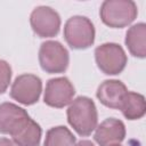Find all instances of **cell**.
Masks as SVG:
<instances>
[{
	"mask_svg": "<svg viewBox=\"0 0 146 146\" xmlns=\"http://www.w3.org/2000/svg\"><path fill=\"white\" fill-rule=\"evenodd\" d=\"M129 52L137 58L146 57V25L145 23H137L131 25L124 39Z\"/></svg>",
	"mask_w": 146,
	"mask_h": 146,
	"instance_id": "cell-12",
	"label": "cell"
},
{
	"mask_svg": "<svg viewBox=\"0 0 146 146\" xmlns=\"http://www.w3.org/2000/svg\"><path fill=\"white\" fill-rule=\"evenodd\" d=\"M39 63L46 73H64L70 64V54L60 42L48 40L39 48Z\"/></svg>",
	"mask_w": 146,
	"mask_h": 146,
	"instance_id": "cell-6",
	"label": "cell"
},
{
	"mask_svg": "<svg viewBox=\"0 0 146 146\" xmlns=\"http://www.w3.org/2000/svg\"><path fill=\"white\" fill-rule=\"evenodd\" d=\"M120 111H121L122 115L130 121L141 119L146 113L145 97L141 94L128 90V92L124 96V99L121 104Z\"/></svg>",
	"mask_w": 146,
	"mask_h": 146,
	"instance_id": "cell-13",
	"label": "cell"
},
{
	"mask_svg": "<svg viewBox=\"0 0 146 146\" xmlns=\"http://www.w3.org/2000/svg\"><path fill=\"white\" fill-rule=\"evenodd\" d=\"M127 92L125 84L120 80L113 79L103 81L97 88L96 96L104 106L112 110H120Z\"/></svg>",
	"mask_w": 146,
	"mask_h": 146,
	"instance_id": "cell-11",
	"label": "cell"
},
{
	"mask_svg": "<svg viewBox=\"0 0 146 146\" xmlns=\"http://www.w3.org/2000/svg\"><path fill=\"white\" fill-rule=\"evenodd\" d=\"M0 146H18V145L15 144L11 139H8V138H0Z\"/></svg>",
	"mask_w": 146,
	"mask_h": 146,
	"instance_id": "cell-16",
	"label": "cell"
},
{
	"mask_svg": "<svg viewBox=\"0 0 146 146\" xmlns=\"http://www.w3.org/2000/svg\"><path fill=\"white\" fill-rule=\"evenodd\" d=\"M0 133L9 135L18 146H40L41 127L21 106L14 103L0 104Z\"/></svg>",
	"mask_w": 146,
	"mask_h": 146,
	"instance_id": "cell-1",
	"label": "cell"
},
{
	"mask_svg": "<svg viewBox=\"0 0 146 146\" xmlns=\"http://www.w3.org/2000/svg\"><path fill=\"white\" fill-rule=\"evenodd\" d=\"M76 144L75 136L64 125L50 128L46 132L43 146H74Z\"/></svg>",
	"mask_w": 146,
	"mask_h": 146,
	"instance_id": "cell-14",
	"label": "cell"
},
{
	"mask_svg": "<svg viewBox=\"0 0 146 146\" xmlns=\"http://www.w3.org/2000/svg\"><path fill=\"white\" fill-rule=\"evenodd\" d=\"M30 24L39 38H52L59 33L62 21L59 14L51 7L39 6L32 10Z\"/></svg>",
	"mask_w": 146,
	"mask_h": 146,
	"instance_id": "cell-8",
	"label": "cell"
},
{
	"mask_svg": "<svg viewBox=\"0 0 146 146\" xmlns=\"http://www.w3.org/2000/svg\"><path fill=\"white\" fill-rule=\"evenodd\" d=\"M138 15V7L131 0H106L100 5L102 22L112 29L129 26Z\"/></svg>",
	"mask_w": 146,
	"mask_h": 146,
	"instance_id": "cell-3",
	"label": "cell"
},
{
	"mask_svg": "<svg viewBox=\"0 0 146 146\" xmlns=\"http://www.w3.org/2000/svg\"><path fill=\"white\" fill-rule=\"evenodd\" d=\"M97 67L106 75L120 74L127 66L128 57L124 49L115 42H106L95 49Z\"/></svg>",
	"mask_w": 146,
	"mask_h": 146,
	"instance_id": "cell-5",
	"label": "cell"
},
{
	"mask_svg": "<svg viewBox=\"0 0 146 146\" xmlns=\"http://www.w3.org/2000/svg\"><path fill=\"white\" fill-rule=\"evenodd\" d=\"M75 89L66 76L50 79L46 83L43 102L46 105L55 108H63L73 100Z\"/></svg>",
	"mask_w": 146,
	"mask_h": 146,
	"instance_id": "cell-9",
	"label": "cell"
},
{
	"mask_svg": "<svg viewBox=\"0 0 146 146\" xmlns=\"http://www.w3.org/2000/svg\"><path fill=\"white\" fill-rule=\"evenodd\" d=\"M95 26L86 16H72L64 25V39L72 49L83 50L91 47L95 42Z\"/></svg>",
	"mask_w": 146,
	"mask_h": 146,
	"instance_id": "cell-4",
	"label": "cell"
},
{
	"mask_svg": "<svg viewBox=\"0 0 146 146\" xmlns=\"http://www.w3.org/2000/svg\"><path fill=\"white\" fill-rule=\"evenodd\" d=\"M74 146H95V144L90 140H87V139H83V140H80V141H76V144Z\"/></svg>",
	"mask_w": 146,
	"mask_h": 146,
	"instance_id": "cell-17",
	"label": "cell"
},
{
	"mask_svg": "<svg viewBox=\"0 0 146 146\" xmlns=\"http://www.w3.org/2000/svg\"><path fill=\"white\" fill-rule=\"evenodd\" d=\"M11 81V67L8 62L0 59V95L5 94Z\"/></svg>",
	"mask_w": 146,
	"mask_h": 146,
	"instance_id": "cell-15",
	"label": "cell"
},
{
	"mask_svg": "<svg viewBox=\"0 0 146 146\" xmlns=\"http://www.w3.org/2000/svg\"><path fill=\"white\" fill-rule=\"evenodd\" d=\"M125 137L124 123L115 117L105 119L94 131V140L98 146H112L121 144Z\"/></svg>",
	"mask_w": 146,
	"mask_h": 146,
	"instance_id": "cell-10",
	"label": "cell"
},
{
	"mask_svg": "<svg viewBox=\"0 0 146 146\" xmlns=\"http://www.w3.org/2000/svg\"><path fill=\"white\" fill-rule=\"evenodd\" d=\"M112 146H121L120 144H115V145H112Z\"/></svg>",
	"mask_w": 146,
	"mask_h": 146,
	"instance_id": "cell-18",
	"label": "cell"
},
{
	"mask_svg": "<svg viewBox=\"0 0 146 146\" xmlns=\"http://www.w3.org/2000/svg\"><path fill=\"white\" fill-rule=\"evenodd\" d=\"M42 92V81L39 76L25 73L18 75L10 87V97L22 105H33L38 103Z\"/></svg>",
	"mask_w": 146,
	"mask_h": 146,
	"instance_id": "cell-7",
	"label": "cell"
},
{
	"mask_svg": "<svg viewBox=\"0 0 146 146\" xmlns=\"http://www.w3.org/2000/svg\"><path fill=\"white\" fill-rule=\"evenodd\" d=\"M68 124L81 137L90 136L98 125V113L94 100L87 96L74 98L66 111Z\"/></svg>",
	"mask_w": 146,
	"mask_h": 146,
	"instance_id": "cell-2",
	"label": "cell"
}]
</instances>
